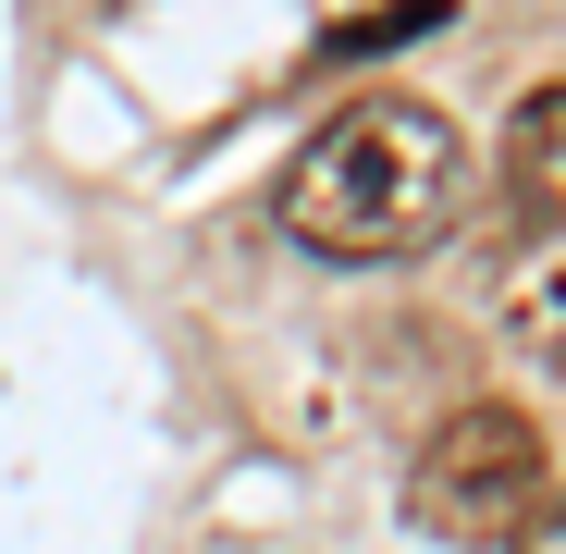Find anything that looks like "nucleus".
<instances>
[{
    "label": "nucleus",
    "mask_w": 566,
    "mask_h": 554,
    "mask_svg": "<svg viewBox=\"0 0 566 554\" xmlns=\"http://www.w3.org/2000/svg\"><path fill=\"white\" fill-rule=\"evenodd\" d=\"M455 185H468V148L431 100H357L283 173V234L321 259H407L455 222Z\"/></svg>",
    "instance_id": "nucleus-1"
},
{
    "label": "nucleus",
    "mask_w": 566,
    "mask_h": 554,
    "mask_svg": "<svg viewBox=\"0 0 566 554\" xmlns=\"http://www.w3.org/2000/svg\"><path fill=\"white\" fill-rule=\"evenodd\" d=\"M530 505H542V419L517 407H455L407 469V518L431 542H517Z\"/></svg>",
    "instance_id": "nucleus-2"
},
{
    "label": "nucleus",
    "mask_w": 566,
    "mask_h": 554,
    "mask_svg": "<svg viewBox=\"0 0 566 554\" xmlns=\"http://www.w3.org/2000/svg\"><path fill=\"white\" fill-rule=\"evenodd\" d=\"M505 185H517V222H530V234L566 222V74L517 100V124H505Z\"/></svg>",
    "instance_id": "nucleus-3"
},
{
    "label": "nucleus",
    "mask_w": 566,
    "mask_h": 554,
    "mask_svg": "<svg viewBox=\"0 0 566 554\" xmlns=\"http://www.w3.org/2000/svg\"><path fill=\"white\" fill-rule=\"evenodd\" d=\"M419 25H443V0H395V13H357V25H333V50L357 62V50H395V38H419Z\"/></svg>",
    "instance_id": "nucleus-4"
},
{
    "label": "nucleus",
    "mask_w": 566,
    "mask_h": 554,
    "mask_svg": "<svg viewBox=\"0 0 566 554\" xmlns=\"http://www.w3.org/2000/svg\"><path fill=\"white\" fill-rule=\"evenodd\" d=\"M517 554H566V493H542V505L517 518Z\"/></svg>",
    "instance_id": "nucleus-5"
}]
</instances>
